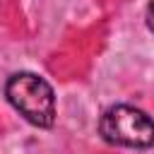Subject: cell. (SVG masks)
<instances>
[{"label": "cell", "mask_w": 154, "mask_h": 154, "mask_svg": "<svg viewBox=\"0 0 154 154\" xmlns=\"http://www.w3.org/2000/svg\"><path fill=\"white\" fill-rule=\"evenodd\" d=\"M5 96L12 108L36 128H53L55 123V91L34 72H14L5 82Z\"/></svg>", "instance_id": "obj_1"}, {"label": "cell", "mask_w": 154, "mask_h": 154, "mask_svg": "<svg viewBox=\"0 0 154 154\" xmlns=\"http://www.w3.org/2000/svg\"><path fill=\"white\" fill-rule=\"evenodd\" d=\"M99 135L116 147L149 149L154 147V120L128 103H116L103 111L99 120Z\"/></svg>", "instance_id": "obj_2"}, {"label": "cell", "mask_w": 154, "mask_h": 154, "mask_svg": "<svg viewBox=\"0 0 154 154\" xmlns=\"http://www.w3.org/2000/svg\"><path fill=\"white\" fill-rule=\"evenodd\" d=\"M144 19H147V29L154 34V0L147 2V12H144Z\"/></svg>", "instance_id": "obj_3"}]
</instances>
